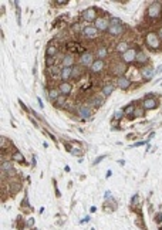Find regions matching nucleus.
I'll list each match as a JSON object with an SVG mask.
<instances>
[{"mask_svg": "<svg viewBox=\"0 0 162 230\" xmlns=\"http://www.w3.org/2000/svg\"><path fill=\"white\" fill-rule=\"evenodd\" d=\"M108 73L111 75H114V77H121L124 75V73H127V64H124L121 60H115L112 63L110 64V67H108Z\"/></svg>", "mask_w": 162, "mask_h": 230, "instance_id": "7ed1b4c3", "label": "nucleus"}, {"mask_svg": "<svg viewBox=\"0 0 162 230\" xmlns=\"http://www.w3.org/2000/svg\"><path fill=\"white\" fill-rule=\"evenodd\" d=\"M129 47H131V46H129V43H128V41L122 40V41H118L117 44H115V47H114V51L117 53V54H124V53H125Z\"/></svg>", "mask_w": 162, "mask_h": 230, "instance_id": "aec40b11", "label": "nucleus"}, {"mask_svg": "<svg viewBox=\"0 0 162 230\" xmlns=\"http://www.w3.org/2000/svg\"><path fill=\"white\" fill-rule=\"evenodd\" d=\"M155 222H156V223H161L162 222V213H158V215L155 216Z\"/></svg>", "mask_w": 162, "mask_h": 230, "instance_id": "e433bc0d", "label": "nucleus"}, {"mask_svg": "<svg viewBox=\"0 0 162 230\" xmlns=\"http://www.w3.org/2000/svg\"><path fill=\"white\" fill-rule=\"evenodd\" d=\"M145 16L147 19L152 20V22H156L162 17V3L161 2H151L148 4L147 11H145Z\"/></svg>", "mask_w": 162, "mask_h": 230, "instance_id": "f257e3e1", "label": "nucleus"}, {"mask_svg": "<svg viewBox=\"0 0 162 230\" xmlns=\"http://www.w3.org/2000/svg\"><path fill=\"white\" fill-rule=\"evenodd\" d=\"M156 34H158V37L161 38V41H162V26L158 29V31H156Z\"/></svg>", "mask_w": 162, "mask_h": 230, "instance_id": "a19ab883", "label": "nucleus"}, {"mask_svg": "<svg viewBox=\"0 0 162 230\" xmlns=\"http://www.w3.org/2000/svg\"><path fill=\"white\" fill-rule=\"evenodd\" d=\"M111 173H112V171H108V172H107V175H105V176H107V178H110V176H111Z\"/></svg>", "mask_w": 162, "mask_h": 230, "instance_id": "49530a36", "label": "nucleus"}, {"mask_svg": "<svg viewBox=\"0 0 162 230\" xmlns=\"http://www.w3.org/2000/svg\"><path fill=\"white\" fill-rule=\"evenodd\" d=\"M97 11H98V9L94 7V6H90V7H87L83 13H81V20H84V22L87 23H91V22H95L97 20Z\"/></svg>", "mask_w": 162, "mask_h": 230, "instance_id": "423d86ee", "label": "nucleus"}, {"mask_svg": "<svg viewBox=\"0 0 162 230\" xmlns=\"http://www.w3.org/2000/svg\"><path fill=\"white\" fill-rule=\"evenodd\" d=\"M57 4H60V6H66V4H68V2L67 0H64V2H55Z\"/></svg>", "mask_w": 162, "mask_h": 230, "instance_id": "c03bdc74", "label": "nucleus"}, {"mask_svg": "<svg viewBox=\"0 0 162 230\" xmlns=\"http://www.w3.org/2000/svg\"><path fill=\"white\" fill-rule=\"evenodd\" d=\"M145 46H147L149 50H152V51H159L162 48V41L161 38L158 37V34H156V31H148L147 34H145Z\"/></svg>", "mask_w": 162, "mask_h": 230, "instance_id": "f03ea898", "label": "nucleus"}, {"mask_svg": "<svg viewBox=\"0 0 162 230\" xmlns=\"http://www.w3.org/2000/svg\"><path fill=\"white\" fill-rule=\"evenodd\" d=\"M145 115V109L142 107H135V111H134V119L135 118H142Z\"/></svg>", "mask_w": 162, "mask_h": 230, "instance_id": "7c9ffc66", "label": "nucleus"}, {"mask_svg": "<svg viewBox=\"0 0 162 230\" xmlns=\"http://www.w3.org/2000/svg\"><path fill=\"white\" fill-rule=\"evenodd\" d=\"M95 56H94V53L91 51H84L83 54H80V58H78V64H80L81 67L84 68H90L92 65V63L95 61Z\"/></svg>", "mask_w": 162, "mask_h": 230, "instance_id": "39448f33", "label": "nucleus"}, {"mask_svg": "<svg viewBox=\"0 0 162 230\" xmlns=\"http://www.w3.org/2000/svg\"><path fill=\"white\" fill-rule=\"evenodd\" d=\"M161 71H162V65H159L156 70H155V75H158V74H161Z\"/></svg>", "mask_w": 162, "mask_h": 230, "instance_id": "37998d69", "label": "nucleus"}, {"mask_svg": "<svg viewBox=\"0 0 162 230\" xmlns=\"http://www.w3.org/2000/svg\"><path fill=\"white\" fill-rule=\"evenodd\" d=\"M140 75H141V78H142L145 82L152 81V80H154V77H155V68L152 67V65H145V67H141Z\"/></svg>", "mask_w": 162, "mask_h": 230, "instance_id": "6e6552de", "label": "nucleus"}, {"mask_svg": "<svg viewBox=\"0 0 162 230\" xmlns=\"http://www.w3.org/2000/svg\"><path fill=\"white\" fill-rule=\"evenodd\" d=\"M95 57L98 60H105L108 57V48L107 46H99L95 48Z\"/></svg>", "mask_w": 162, "mask_h": 230, "instance_id": "4be33fe9", "label": "nucleus"}, {"mask_svg": "<svg viewBox=\"0 0 162 230\" xmlns=\"http://www.w3.org/2000/svg\"><path fill=\"white\" fill-rule=\"evenodd\" d=\"M37 102H38V107H40V108H44V104H43V100H41L40 97H37Z\"/></svg>", "mask_w": 162, "mask_h": 230, "instance_id": "58836bf2", "label": "nucleus"}, {"mask_svg": "<svg viewBox=\"0 0 162 230\" xmlns=\"http://www.w3.org/2000/svg\"><path fill=\"white\" fill-rule=\"evenodd\" d=\"M98 33L99 31L94 27V24H92V26H85L84 30H83V36L87 38H95L97 36H98Z\"/></svg>", "mask_w": 162, "mask_h": 230, "instance_id": "a211bd4d", "label": "nucleus"}, {"mask_svg": "<svg viewBox=\"0 0 162 230\" xmlns=\"http://www.w3.org/2000/svg\"><path fill=\"white\" fill-rule=\"evenodd\" d=\"M60 95H61V93L59 91V88H57V87H53V88H50L47 91V100L51 101V102H54V101L57 100Z\"/></svg>", "mask_w": 162, "mask_h": 230, "instance_id": "5701e85b", "label": "nucleus"}, {"mask_svg": "<svg viewBox=\"0 0 162 230\" xmlns=\"http://www.w3.org/2000/svg\"><path fill=\"white\" fill-rule=\"evenodd\" d=\"M77 115L80 117V118H83V119H87V118H90L92 115V108H90L87 104H81V105H78L77 107Z\"/></svg>", "mask_w": 162, "mask_h": 230, "instance_id": "f8f14e48", "label": "nucleus"}, {"mask_svg": "<svg viewBox=\"0 0 162 230\" xmlns=\"http://www.w3.org/2000/svg\"><path fill=\"white\" fill-rule=\"evenodd\" d=\"M105 70V61L104 60H98L97 58L94 63H92V65L90 67V71H91L92 74H99V73H103V71Z\"/></svg>", "mask_w": 162, "mask_h": 230, "instance_id": "dca6fc26", "label": "nucleus"}, {"mask_svg": "<svg viewBox=\"0 0 162 230\" xmlns=\"http://www.w3.org/2000/svg\"><path fill=\"white\" fill-rule=\"evenodd\" d=\"M84 67H81L80 64H75L73 68H71V78L73 80H80L83 75H84Z\"/></svg>", "mask_w": 162, "mask_h": 230, "instance_id": "6ab92c4d", "label": "nucleus"}, {"mask_svg": "<svg viewBox=\"0 0 162 230\" xmlns=\"http://www.w3.org/2000/svg\"><path fill=\"white\" fill-rule=\"evenodd\" d=\"M104 101H105V97L103 95H92L88 98V101H87V105H88L90 108H99L104 105Z\"/></svg>", "mask_w": 162, "mask_h": 230, "instance_id": "9b49d317", "label": "nucleus"}, {"mask_svg": "<svg viewBox=\"0 0 162 230\" xmlns=\"http://www.w3.org/2000/svg\"><path fill=\"white\" fill-rule=\"evenodd\" d=\"M11 159L14 161L16 163H23V165L26 163V158H24V155H23L20 151H17V149H16L14 152L11 153Z\"/></svg>", "mask_w": 162, "mask_h": 230, "instance_id": "a878e982", "label": "nucleus"}, {"mask_svg": "<svg viewBox=\"0 0 162 230\" xmlns=\"http://www.w3.org/2000/svg\"><path fill=\"white\" fill-rule=\"evenodd\" d=\"M104 199H105V200H111V199H112V197H111V192H110V190H107V192H105V195H104Z\"/></svg>", "mask_w": 162, "mask_h": 230, "instance_id": "c9c22d12", "label": "nucleus"}, {"mask_svg": "<svg viewBox=\"0 0 162 230\" xmlns=\"http://www.w3.org/2000/svg\"><path fill=\"white\" fill-rule=\"evenodd\" d=\"M138 195H134V197H132V200H131V204H135L136 203V200H138Z\"/></svg>", "mask_w": 162, "mask_h": 230, "instance_id": "ea45409f", "label": "nucleus"}, {"mask_svg": "<svg viewBox=\"0 0 162 230\" xmlns=\"http://www.w3.org/2000/svg\"><path fill=\"white\" fill-rule=\"evenodd\" d=\"M60 80L61 81H70L71 80V68H66L61 67V71H60Z\"/></svg>", "mask_w": 162, "mask_h": 230, "instance_id": "393cba45", "label": "nucleus"}, {"mask_svg": "<svg viewBox=\"0 0 162 230\" xmlns=\"http://www.w3.org/2000/svg\"><path fill=\"white\" fill-rule=\"evenodd\" d=\"M117 24H122L119 17H110V26H117Z\"/></svg>", "mask_w": 162, "mask_h": 230, "instance_id": "473e14b6", "label": "nucleus"}, {"mask_svg": "<svg viewBox=\"0 0 162 230\" xmlns=\"http://www.w3.org/2000/svg\"><path fill=\"white\" fill-rule=\"evenodd\" d=\"M135 64H140L141 67H145V65H149V56L148 53L144 50H138V54H136V61Z\"/></svg>", "mask_w": 162, "mask_h": 230, "instance_id": "2eb2a0df", "label": "nucleus"}, {"mask_svg": "<svg viewBox=\"0 0 162 230\" xmlns=\"http://www.w3.org/2000/svg\"><path fill=\"white\" fill-rule=\"evenodd\" d=\"M148 141H140V142H135L134 145H131V148H136V146H142V145H147Z\"/></svg>", "mask_w": 162, "mask_h": 230, "instance_id": "f704fd0d", "label": "nucleus"}, {"mask_svg": "<svg viewBox=\"0 0 162 230\" xmlns=\"http://www.w3.org/2000/svg\"><path fill=\"white\" fill-rule=\"evenodd\" d=\"M105 158H107V155H101V156H98V158H95V159H94V165H98V163L101 162V161H104Z\"/></svg>", "mask_w": 162, "mask_h": 230, "instance_id": "72a5a7b5", "label": "nucleus"}, {"mask_svg": "<svg viewBox=\"0 0 162 230\" xmlns=\"http://www.w3.org/2000/svg\"><path fill=\"white\" fill-rule=\"evenodd\" d=\"M94 27L98 31H108L110 29V16H98L94 22Z\"/></svg>", "mask_w": 162, "mask_h": 230, "instance_id": "0eeeda50", "label": "nucleus"}, {"mask_svg": "<svg viewBox=\"0 0 162 230\" xmlns=\"http://www.w3.org/2000/svg\"><path fill=\"white\" fill-rule=\"evenodd\" d=\"M114 89H115L114 82H105V84L101 87V95H103V97H110L111 94L114 93Z\"/></svg>", "mask_w": 162, "mask_h": 230, "instance_id": "412c9836", "label": "nucleus"}, {"mask_svg": "<svg viewBox=\"0 0 162 230\" xmlns=\"http://www.w3.org/2000/svg\"><path fill=\"white\" fill-rule=\"evenodd\" d=\"M75 65V58H74L73 53H66L63 57H61V67L66 68H73Z\"/></svg>", "mask_w": 162, "mask_h": 230, "instance_id": "ddd939ff", "label": "nucleus"}, {"mask_svg": "<svg viewBox=\"0 0 162 230\" xmlns=\"http://www.w3.org/2000/svg\"><path fill=\"white\" fill-rule=\"evenodd\" d=\"M71 30H73L74 33H81L83 34V30H84V26L81 24L80 22L77 23H73V26H71Z\"/></svg>", "mask_w": 162, "mask_h": 230, "instance_id": "2f4dec72", "label": "nucleus"}, {"mask_svg": "<svg viewBox=\"0 0 162 230\" xmlns=\"http://www.w3.org/2000/svg\"><path fill=\"white\" fill-rule=\"evenodd\" d=\"M124 31H125V26L124 24H117V26H110L107 33L112 37H119V36L124 34Z\"/></svg>", "mask_w": 162, "mask_h": 230, "instance_id": "f3484780", "label": "nucleus"}, {"mask_svg": "<svg viewBox=\"0 0 162 230\" xmlns=\"http://www.w3.org/2000/svg\"><path fill=\"white\" fill-rule=\"evenodd\" d=\"M14 171V166L10 161H2V173H10Z\"/></svg>", "mask_w": 162, "mask_h": 230, "instance_id": "bb28decb", "label": "nucleus"}, {"mask_svg": "<svg viewBox=\"0 0 162 230\" xmlns=\"http://www.w3.org/2000/svg\"><path fill=\"white\" fill-rule=\"evenodd\" d=\"M148 97H145L144 100H142V108H144L145 111H149V109H155V108L158 107V100L155 98V97H151L152 94H147Z\"/></svg>", "mask_w": 162, "mask_h": 230, "instance_id": "1a4fd4ad", "label": "nucleus"}, {"mask_svg": "<svg viewBox=\"0 0 162 230\" xmlns=\"http://www.w3.org/2000/svg\"><path fill=\"white\" fill-rule=\"evenodd\" d=\"M136 54H138V48H136V47H129L124 54H121V61L124 64H127V65H129V64H135Z\"/></svg>", "mask_w": 162, "mask_h": 230, "instance_id": "20e7f679", "label": "nucleus"}, {"mask_svg": "<svg viewBox=\"0 0 162 230\" xmlns=\"http://www.w3.org/2000/svg\"><path fill=\"white\" fill-rule=\"evenodd\" d=\"M135 101L134 102H131V104H128V105H125V107L122 108L124 109V112H125V118H128V119H134V111H135Z\"/></svg>", "mask_w": 162, "mask_h": 230, "instance_id": "b1692460", "label": "nucleus"}, {"mask_svg": "<svg viewBox=\"0 0 162 230\" xmlns=\"http://www.w3.org/2000/svg\"><path fill=\"white\" fill-rule=\"evenodd\" d=\"M90 212H91V213H94V212H97V208H95V206H91V208H90Z\"/></svg>", "mask_w": 162, "mask_h": 230, "instance_id": "a18cd8bd", "label": "nucleus"}, {"mask_svg": "<svg viewBox=\"0 0 162 230\" xmlns=\"http://www.w3.org/2000/svg\"><path fill=\"white\" fill-rule=\"evenodd\" d=\"M115 84H117V87L118 88H121L122 91H127V89L131 88L132 81H131V78H128L127 75H121V77L115 78Z\"/></svg>", "mask_w": 162, "mask_h": 230, "instance_id": "9d476101", "label": "nucleus"}, {"mask_svg": "<svg viewBox=\"0 0 162 230\" xmlns=\"http://www.w3.org/2000/svg\"><path fill=\"white\" fill-rule=\"evenodd\" d=\"M59 54V47L54 44H48L46 48V57H55Z\"/></svg>", "mask_w": 162, "mask_h": 230, "instance_id": "cd10ccee", "label": "nucleus"}, {"mask_svg": "<svg viewBox=\"0 0 162 230\" xmlns=\"http://www.w3.org/2000/svg\"><path fill=\"white\" fill-rule=\"evenodd\" d=\"M122 118H125L124 109H117V111L114 112V115H112V119H114V121H121Z\"/></svg>", "mask_w": 162, "mask_h": 230, "instance_id": "c756f323", "label": "nucleus"}, {"mask_svg": "<svg viewBox=\"0 0 162 230\" xmlns=\"http://www.w3.org/2000/svg\"><path fill=\"white\" fill-rule=\"evenodd\" d=\"M90 222V216H85V217H84V219H83V220H81V224H83V223H88Z\"/></svg>", "mask_w": 162, "mask_h": 230, "instance_id": "79ce46f5", "label": "nucleus"}, {"mask_svg": "<svg viewBox=\"0 0 162 230\" xmlns=\"http://www.w3.org/2000/svg\"><path fill=\"white\" fill-rule=\"evenodd\" d=\"M57 88H59V91L61 93V95H64V97H68L73 93V84H71L70 81H60Z\"/></svg>", "mask_w": 162, "mask_h": 230, "instance_id": "4468645a", "label": "nucleus"}, {"mask_svg": "<svg viewBox=\"0 0 162 230\" xmlns=\"http://www.w3.org/2000/svg\"><path fill=\"white\" fill-rule=\"evenodd\" d=\"M54 104V107L55 108H66L67 107V97H64V95H60L57 100L53 102Z\"/></svg>", "mask_w": 162, "mask_h": 230, "instance_id": "c85d7f7f", "label": "nucleus"}, {"mask_svg": "<svg viewBox=\"0 0 162 230\" xmlns=\"http://www.w3.org/2000/svg\"><path fill=\"white\" fill-rule=\"evenodd\" d=\"M33 224H34V219H33V217H30V219H27V226H29V227H31V226H33Z\"/></svg>", "mask_w": 162, "mask_h": 230, "instance_id": "4c0bfd02", "label": "nucleus"}]
</instances>
